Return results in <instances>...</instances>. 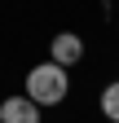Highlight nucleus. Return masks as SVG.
Here are the masks:
<instances>
[{
    "label": "nucleus",
    "mask_w": 119,
    "mask_h": 123,
    "mask_svg": "<svg viewBox=\"0 0 119 123\" xmlns=\"http://www.w3.org/2000/svg\"><path fill=\"white\" fill-rule=\"evenodd\" d=\"M66 92H71L66 66H57V62H40V66L26 70V97H31L35 105H57V101H66Z\"/></svg>",
    "instance_id": "obj_1"
},
{
    "label": "nucleus",
    "mask_w": 119,
    "mask_h": 123,
    "mask_svg": "<svg viewBox=\"0 0 119 123\" xmlns=\"http://www.w3.org/2000/svg\"><path fill=\"white\" fill-rule=\"evenodd\" d=\"M0 123H40V105L26 97H5L0 101Z\"/></svg>",
    "instance_id": "obj_3"
},
{
    "label": "nucleus",
    "mask_w": 119,
    "mask_h": 123,
    "mask_svg": "<svg viewBox=\"0 0 119 123\" xmlns=\"http://www.w3.org/2000/svg\"><path fill=\"white\" fill-rule=\"evenodd\" d=\"M101 114H106L110 123H119V79L101 88Z\"/></svg>",
    "instance_id": "obj_4"
},
{
    "label": "nucleus",
    "mask_w": 119,
    "mask_h": 123,
    "mask_svg": "<svg viewBox=\"0 0 119 123\" xmlns=\"http://www.w3.org/2000/svg\"><path fill=\"white\" fill-rule=\"evenodd\" d=\"M84 57V40L75 35V31H57L53 35V44H49V62H57V66H75V62Z\"/></svg>",
    "instance_id": "obj_2"
}]
</instances>
